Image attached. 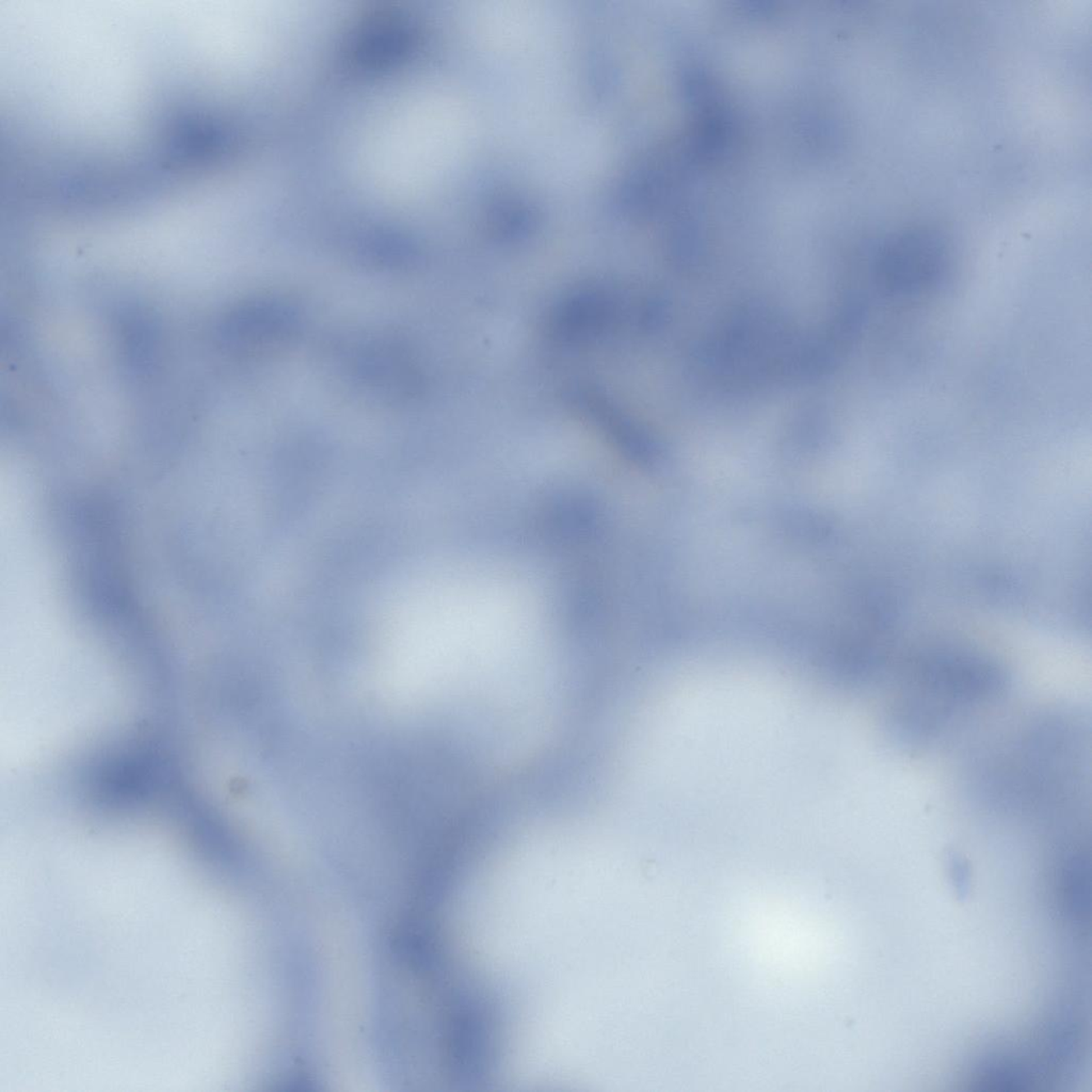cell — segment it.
<instances>
[{"label": "cell", "instance_id": "1", "mask_svg": "<svg viewBox=\"0 0 1092 1092\" xmlns=\"http://www.w3.org/2000/svg\"><path fill=\"white\" fill-rule=\"evenodd\" d=\"M297 327L292 308L281 303L250 304L226 319L221 336L234 349H257L284 340Z\"/></svg>", "mask_w": 1092, "mask_h": 1092}, {"label": "cell", "instance_id": "2", "mask_svg": "<svg viewBox=\"0 0 1092 1092\" xmlns=\"http://www.w3.org/2000/svg\"><path fill=\"white\" fill-rule=\"evenodd\" d=\"M111 10H112V8H111ZM112 13H113V12H112ZM115 20H116V19H115ZM116 26H118V25H116ZM118 30H119V28H118ZM119 33H120V31H119ZM120 35H121V34H120ZM121 38H122V37H121ZM122 41H123V39H122ZM123 43H124V42H123ZM124 45H125V44H124ZM126 51H127V49H126ZM127 54H129V52H127ZM129 56H130V55H129ZM130 60H131V59H130ZM131 63H133V61H131ZM133 66H134V65H133ZM134 70H136V69H134ZM136 72H137V71H136Z\"/></svg>", "mask_w": 1092, "mask_h": 1092}]
</instances>
